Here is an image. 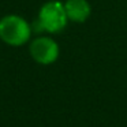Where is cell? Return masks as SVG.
<instances>
[{
  "instance_id": "obj_1",
  "label": "cell",
  "mask_w": 127,
  "mask_h": 127,
  "mask_svg": "<svg viewBox=\"0 0 127 127\" xmlns=\"http://www.w3.org/2000/svg\"><path fill=\"white\" fill-rule=\"evenodd\" d=\"M30 36L32 29L25 18L10 14L0 19V40L4 44L11 47H22L29 42Z\"/></svg>"
},
{
  "instance_id": "obj_2",
  "label": "cell",
  "mask_w": 127,
  "mask_h": 127,
  "mask_svg": "<svg viewBox=\"0 0 127 127\" xmlns=\"http://www.w3.org/2000/svg\"><path fill=\"white\" fill-rule=\"evenodd\" d=\"M67 18L64 3L59 0H49L41 6L38 11V26L47 33H59L67 26Z\"/></svg>"
},
{
  "instance_id": "obj_3",
  "label": "cell",
  "mask_w": 127,
  "mask_h": 127,
  "mask_svg": "<svg viewBox=\"0 0 127 127\" xmlns=\"http://www.w3.org/2000/svg\"><path fill=\"white\" fill-rule=\"evenodd\" d=\"M29 52L34 62L38 64H52L58 60L60 49L58 42L48 36H40L34 38L29 45Z\"/></svg>"
},
{
  "instance_id": "obj_4",
  "label": "cell",
  "mask_w": 127,
  "mask_h": 127,
  "mask_svg": "<svg viewBox=\"0 0 127 127\" xmlns=\"http://www.w3.org/2000/svg\"><path fill=\"white\" fill-rule=\"evenodd\" d=\"M64 10L68 21L77 23H83L92 14V7L88 0H66Z\"/></svg>"
}]
</instances>
